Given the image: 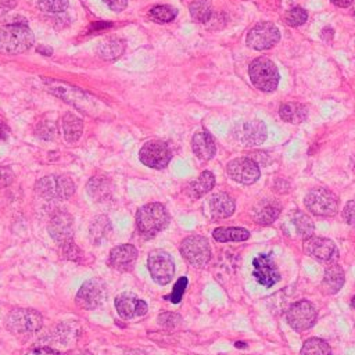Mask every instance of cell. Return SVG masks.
I'll return each instance as SVG.
<instances>
[{
	"mask_svg": "<svg viewBox=\"0 0 355 355\" xmlns=\"http://www.w3.org/2000/svg\"><path fill=\"white\" fill-rule=\"evenodd\" d=\"M158 320H159V324L171 329V327H175L180 322V316L176 313H172V312H165V313L159 315Z\"/></svg>",
	"mask_w": 355,
	"mask_h": 355,
	"instance_id": "39",
	"label": "cell"
},
{
	"mask_svg": "<svg viewBox=\"0 0 355 355\" xmlns=\"http://www.w3.org/2000/svg\"><path fill=\"white\" fill-rule=\"evenodd\" d=\"M306 18H308V14H306V11H305L304 8H301V7H294V8L288 10V11L286 12V15H284L286 24L290 25V26H294V28L302 25V24L306 21Z\"/></svg>",
	"mask_w": 355,
	"mask_h": 355,
	"instance_id": "36",
	"label": "cell"
},
{
	"mask_svg": "<svg viewBox=\"0 0 355 355\" xmlns=\"http://www.w3.org/2000/svg\"><path fill=\"white\" fill-rule=\"evenodd\" d=\"M51 239L61 247L73 241V219L68 212L58 211L51 216L49 225Z\"/></svg>",
	"mask_w": 355,
	"mask_h": 355,
	"instance_id": "15",
	"label": "cell"
},
{
	"mask_svg": "<svg viewBox=\"0 0 355 355\" xmlns=\"http://www.w3.org/2000/svg\"><path fill=\"white\" fill-rule=\"evenodd\" d=\"M190 15L197 22H208L212 17V4L211 0H194L190 7Z\"/></svg>",
	"mask_w": 355,
	"mask_h": 355,
	"instance_id": "31",
	"label": "cell"
},
{
	"mask_svg": "<svg viewBox=\"0 0 355 355\" xmlns=\"http://www.w3.org/2000/svg\"><path fill=\"white\" fill-rule=\"evenodd\" d=\"M279 40L280 32L272 22H259L247 35V46L258 51L272 49Z\"/></svg>",
	"mask_w": 355,
	"mask_h": 355,
	"instance_id": "10",
	"label": "cell"
},
{
	"mask_svg": "<svg viewBox=\"0 0 355 355\" xmlns=\"http://www.w3.org/2000/svg\"><path fill=\"white\" fill-rule=\"evenodd\" d=\"M137 259V248L132 244H119L110 251L108 265L119 272H129L133 269Z\"/></svg>",
	"mask_w": 355,
	"mask_h": 355,
	"instance_id": "18",
	"label": "cell"
},
{
	"mask_svg": "<svg viewBox=\"0 0 355 355\" xmlns=\"http://www.w3.org/2000/svg\"><path fill=\"white\" fill-rule=\"evenodd\" d=\"M107 184H108L107 179L92 178L90 182H89V184H87V191H89V194H90L93 198H96L97 201L104 200V198H107V191L110 190V189L107 187Z\"/></svg>",
	"mask_w": 355,
	"mask_h": 355,
	"instance_id": "34",
	"label": "cell"
},
{
	"mask_svg": "<svg viewBox=\"0 0 355 355\" xmlns=\"http://www.w3.org/2000/svg\"><path fill=\"white\" fill-rule=\"evenodd\" d=\"M282 204L273 198H263L252 208V218L261 225L273 223L280 215Z\"/></svg>",
	"mask_w": 355,
	"mask_h": 355,
	"instance_id": "20",
	"label": "cell"
},
{
	"mask_svg": "<svg viewBox=\"0 0 355 355\" xmlns=\"http://www.w3.org/2000/svg\"><path fill=\"white\" fill-rule=\"evenodd\" d=\"M252 85L262 92H273L279 85V72L273 61L266 57L255 58L248 68Z\"/></svg>",
	"mask_w": 355,
	"mask_h": 355,
	"instance_id": "4",
	"label": "cell"
},
{
	"mask_svg": "<svg viewBox=\"0 0 355 355\" xmlns=\"http://www.w3.org/2000/svg\"><path fill=\"white\" fill-rule=\"evenodd\" d=\"M351 306L355 309V295L352 297V300H351Z\"/></svg>",
	"mask_w": 355,
	"mask_h": 355,
	"instance_id": "47",
	"label": "cell"
},
{
	"mask_svg": "<svg viewBox=\"0 0 355 355\" xmlns=\"http://www.w3.org/2000/svg\"><path fill=\"white\" fill-rule=\"evenodd\" d=\"M234 137L245 147L262 144L266 139V126L262 121H245L234 128Z\"/></svg>",
	"mask_w": 355,
	"mask_h": 355,
	"instance_id": "17",
	"label": "cell"
},
{
	"mask_svg": "<svg viewBox=\"0 0 355 355\" xmlns=\"http://www.w3.org/2000/svg\"><path fill=\"white\" fill-rule=\"evenodd\" d=\"M8 133H10L8 128L3 122H0V140H6L8 137Z\"/></svg>",
	"mask_w": 355,
	"mask_h": 355,
	"instance_id": "43",
	"label": "cell"
},
{
	"mask_svg": "<svg viewBox=\"0 0 355 355\" xmlns=\"http://www.w3.org/2000/svg\"><path fill=\"white\" fill-rule=\"evenodd\" d=\"M115 308L122 319H133L144 316L148 311L147 304L130 293H123L116 297Z\"/></svg>",
	"mask_w": 355,
	"mask_h": 355,
	"instance_id": "19",
	"label": "cell"
},
{
	"mask_svg": "<svg viewBox=\"0 0 355 355\" xmlns=\"http://www.w3.org/2000/svg\"><path fill=\"white\" fill-rule=\"evenodd\" d=\"M14 180V172L7 166H0V189L7 187Z\"/></svg>",
	"mask_w": 355,
	"mask_h": 355,
	"instance_id": "40",
	"label": "cell"
},
{
	"mask_svg": "<svg viewBox=\"0 0 355 355\" xmlns=\"http://www.w3.org/2000/svg\"><path fill=\"white\" fill-rule=\"evenodd\" d=\"M111 233V223L108 220L107 216H97L94 218V220L92 222L90 225V229H89V237H90V241L93 244H100L103 243L107 236Z\"/></svg>",
	"mask_w": 355,
	"mask_h": 355,
	"instance_id": "29",
	"label": "cell"
},
{
	"mask_svg": "<svg viewBox=\"0 0 355 355\" xmlns=\"http://www.w3.org/2000/svg\"><path fill=\"white\" fill-rule=\"evenodd\" d=\"M37 7L49 14H60L67 10L68 0H37Z\"/></svg>",
	"mask_w": 355,
	"mask_h": 355,
	"instance_id": "35",
	"label": "cell"
},
{
	"mask_svg": "<svg viewBox=\"0 0 355 355\" xmlns=\"http://www.w3.org/2000/svg\"><path fill=\"white\" fill-rule=\"evenodd\" d=\"M148 15L153 21L158 24H165V22L173 21L178 15V11L171 6H155L150 10Z\"/></svg>",
	"mask_w": 355,
	"mask_h": 355,
	"instance_id": "33",
	"label": "cell"
},
{
	"mask_svg": "<svg viewBox=\"0 0 355 355\" xmlns=\"http://www.w3.org/2000/svg\"><path fill=\"white\" fill-rule=\"evenodd\" d=\"M105 297V284L100 279H89L80 286L75 301L82 309H94L103 304Z\"/></svg>",
	"mask_w": 355,
	"mask_h": 355,
	"instance_id": "11",
	"label": "cell"
},
{
	"mask_svg": "<svg viewBox=\"0 0 355 355\" xmlns=\"http://www.w3.org/2000/svg\"><path fill=\"white\" fill-rule=\"evenodd\" d=\"M354 14H355V10H354Z\"/></svg>",
	"mask_w": 355,
	"mask_h": 355,
	"instance_id": "48",
	"label": "cell"
},
{
	"mask_svg": "<svg viewBox=\"0 0 355 355\" xmlns=\"http://www.w3.org/2000/svg\"><path fill=\"white\" fill-rule=\"evenodd\" d=\"M254 277L257 282L265 287H272L280 280V273L275 265L273 257L270 252L259 254L254 258Z\"/></svg>",
	"mask_w": 355,
	"mask_h": 355,
	"instance_id": "16",
	"label": "cell"
},
{
	"mask_svg": "<svg viewBox=\"0 0 355 355\" xmlns=\"http://www.w3.org/2000/svg\"><path fill=\"white\" fill-rule=\"evenodd\" d=\"M62 355H92V354L89 351H86V349H72V351H68V352H65Z\"/></svg>",
	"mask_w": 355,
	"mask_h": 355,
	"instance_id": "46",
	"label": "cell"
},
{
	"mask_svg": "<svg viewBox=\"0 0 355 355\" xmlns=\"http://www.w3.org/2000/svg\"><path fill=\"white\" fill-rule=\"evenodd\" d=\"M333 4H336L337 7H348L354 3V0H331Z\"/></svg>",
	"mask_w": 355,
	"mask_h": 355,
	"instance_id": "44",
	"label": "cell"
},
{
	"mask_svg": "<svg viewBox=\"0 0 355 355\" xmlns=\"http://www.w3.org/2000/svg\"><path fill=\"white\" fill-rule=\"evenodd\" d=\"M186 287H187V277L183 276V277H180V279L175 283V286H173L171 294L165 295L164 298L168 300V301H171V302H173V304H178V302L182 300Z\"/></svg>",
	"mask_w": 355,
	"mask_h": 355,
	"instance_id": "37",
	"label": "cell"
},
{
	"mask_svg": "<svg viewBox=\"0 0 355 355\" xmlns=\"http://www.w3.org/2000/svg\"><path fill=\"white\" fill-rule=\"evenodd\" d=\"M180 254L190 265L201 268L211 259V247L204 236L193 234L182 241Z\"/></svg>",
	"mask_w": 355,
	"mask_h": 355,
	"instance_id": "7",
	"label": "cell"
},
{
	"mask_svg": "<svg viewBox=\"0 0 355 355\" xmlns=\"http://www.w3.org/2000/svg\"><path fill=\"white\" fill-rule=\"evenodd\" d=\"M61 125H62L64 137L68 143H75L79 140V137L83 132V123H82L80 118H78L72 112H68L64 115Z\"/></svg>",
	"mask_w": 355,
	"mask_h": 355,
	"instance_id": "26",
	"label": "cell"
},
{
	"mask_svg": "<svg viewBox=\"0 0 355 355\" xmlns=\"http://www.w3.org/2000/svg\"><path fill=\"white\" fill-rule=\"evenodd\" d=\"M212 236L219 243L227 241H244L250 237V232L244 227H216Z\"/></svg>",
	"mask_w": 355,
	"mask_h": 355,
	"instance_id": "28",
	"label": "cell"
},
{
	"mask_svg": "<svg viewBox=\"0 0 355 355\" xmlns=\"http://www.w3.org/2000/svg\"><path fill=\"white\" fill-rule=\"evenodd\" d=\"M343 218L347 222V225L355 230V200H351L345 204L343 211Z\"/></svg>",
	"mask_w": 355,
	"mask_h": 355,
	"instance_id": "38",
	"label": "cell"
},
{
	"mask_svg": "<svg viewBox=\"0 0 355 355\" xmlns=\"http://www.w3.org/2000/svg\"><path fill=\"white\" fill-rule=\"evenodd\" d=\"M43 324L42 315L35 309L18 308L8 313L6 318V327L12 334H33L40 330Z\"/></svg>",
	"mask_w": 355,
	"mask_h": 355,
	"instance_id": "5",
	"label": "cell"
},
{
	"mask_svg": "<svg viewBox=\"0 0 355 355\" xmlns=\"http://www.w3.org/2000/svg\"><path fill=\"white\" fill-rule=\"evenodd\" d=\"M147 268L153 280L159 286L168 284L175 275L173 259L164 250H154L148 254Z\"/></svg>",
	"mask_w": 355,
	"mask_h": 355,
	"instance_id": "8",
	"label": "cell"
},
{
	"mask_svg": "<svg viewBox=\"0 0 355 355\" xmlns=\"http://www.w3.org/2000/svg\"><path fill=\"white\" fill-rule=\"evenodd\" d=\"M33 33L25 24H7L0 28V53L17 55L33 44Z\"/></svg>",
	"mask_w": 355,
	"mask_h": 355,
	"instance_id": "2",
	"label": "cell"
},
{
	"mask_svg": "<svg viewBox=\"0 0 355 355\" xmlns=\"http://www.w3.org/2000/svg\"><path fill=\"white\" fill-rule=\"evenodd\" d=\"M304 204L311 214L318 216H333L338 211L337 196L326 187H316L308 191Z\"/></svg>",
	"mask_w": 355,
	"mask_h": 355,
	"instance_id": "6",
	"label": "cell"
},
{
	"mask_svg": "<svg viewBox=\"0 0 355 355\" xmlns=\"http://www.w3.org/2000/svg\"><path fill=\"white\" fill-rule=\"evenodd\" d=\"M226 172L233 180L241 184H252L259 179L258 164L247 157L232 159L226 166Z\"/></svg>",
	"mask_w": 355,
	"mask_h": 355,
	"instance_id": "14",
	"label": "cell"
},
{
	"mask_svg": "<svg viewBox=\"0 0 355 355\" xmlns=\"http://www.w3.org/2000/svg\"><path fill=\"white\" fill-rule=\"evenodd\" d=\"M171 158H172V151L169 146L158 140L144 143L139 151L140 162L153 169L165 168L169 164Z\"/></svg>",
	"mask_w": 355,
	"mask_h": 355,
	"instance_id": "9",
	"label": "cell"
},
{
	"mask_svg": "<svg viewBox=\"0 0 355 355\" xmlns=\"http://www.w3.org/2000/svg\"><path fill=\"white\" fill-rule=\"evenodd\" d=\"M208 207L214 218L223 219V218H229L234 212L236 204H234V200L227 193H216L211 196L208 201Z\"/></svg>",
	"mask_w": 355,
	"mask_h": 355,
	"instance_id": "22",
	"label": "cell"
},
{
	"mask_svg": "<svg viewBox=\"0 0 355 355\" xmlns=\"http://www.w3.org/2000/svg\"><path fill=\"white\" fill-rule=\"evenodd\" d=\"M37 53H40L43 55H50V54H53V49L49 46H39Z\"/></svg>",
	"mask_w": 355,
	"mask_h": 355,
	"instance_id": "45",
	"label": "cell"
},
{
	"mask_svg": "<svg viewBox=\"0 0 355 355\" xmlns=\"http://www.w3.org/2000/svg\"><path fill=\"white\" fill-rule=\"evenodd\" d=\"M308 107L300 103H284L279 108L280 118L290 123H302L308 118Z\"/></svg>",
	"mask_w": 355,
	"mask_h": 355,
	"instance_id": "25",
	"label": "cell"
},
{
	"mask_svg": "<svg viewBox=\"0 0 355 355\" xmlns=\"http://www.w3.org/2000/svg\"><path fill=\"white\" fill-rule=\"evenodd\" d=\"M286 318L295 331H304L313 326L316 320V309L309 301L300 300L290 305Z\"/></svg>",
	"mask_w": 355,
	"mask_h": 355,
	"instance_id": "12",
	"label": "cell"
},
{
	"mask_svg": "<svg viewBox=\"0 0 355 355\" xmlns=\"http://www.w3.org/2000/svg\"><path fill=\"white\" fill-rule=\"evenodd\" d=\"M300 355H331V348L324 340L312 337L302 344Z\"/></svg>",
	"mask_w": 355,
	"mask_h": 355,
	"instance_id": "32",
	"label": "cell"
},
{
	"mask_svg": "<svg viewBox=\"0 0 355 355\" xmlns=\"http://www.w3.org/2000/svg\"><path fill=\"white\" fill-rule=\"evenodd\" d=\"M103 1L115 12L125 10V7L128 6V0H103Z\"/></svg>",
	"mask_w": 355,
	"mask_h": 355,
	"instance_id": "41",
	"label": "cell"
},
{
	"mask_svg": "<svg viewBox=\"0 0 355 355\" xmlns=\"http://www.w3.org/2000/svg\"><path fill=\"white\" fill-rule=\"evenodd\" d=\"M288 223L294 229L297 236L302 237V239H306V237L312 236L313 229H315L313 220L305 212H301V211H295L290 216V222Z\"/></svg>",
	"mask_w": 355,
	"mask_h": 355,
	"instance_id": "27",
	"label": "cell"
},
{
	"mask_svg": "<svg viewBox=\"0 0 355 355\" xmlns=\"http://www.w3.org/2000/svg\"><path fill=\"white\" fill-rule=\"evenodd\" d=\"M215 186V176L209 171H204L200 173V176L194 180H191L187 187L186 193L191 198H200L204 194H207L212 187Z\"/></svg>",
	"mask_w": 355,
	"mask_h": 355,
	"instance_id": "24",
	"label": "cell"
},
{
	"mask_svg": "<svg viewBox=\"0 0 355 355\" xmlns=\"http://www.w3.org/2000/svg\"><path fill=\"white\" fill-rule=\"evenodd\" d=\"M304 251L322 262H334L338 258V250L333 240L326 237L309 236L304 239Z\"/></svg>",
	"mask_w": 355,
	"mask_h": 355,
	"instance_id": "13",
	"label": "cell"
},
{
	"mask_svg": "<svg viewBox=\"0 0 355 355\" xmlns=\"http://www.w3.org/2000/svg\"><path fill=\"white\" fill-rule=\"evenodd\" d=\"M344 270L340 265L331 263L327 266L324 272V277L322 280V288L326 294H336L340 291V288L344 284Z\"/></svg>",
	"mask_w": 355,
	"mask_h": 355,
	"instance_id": "23",
	"label": "cell"
},
{
	"mask_svg": "<svg viewBox=\"0 0 355 355\" xmlns=\"http://www.w3.org/2000/svg\"><path fill=\"white\" fill-rule=\"evenodd\" d=\"M191 148L196 157L201 161L211 159L216 153V144L214 137L207 130L197 132L191 139Z\"/></svg>",
	"mask_w": 355,
	"mask_h": 355,
	"instance_id": "21",
	"label": "cell"
},
{
	"mask_svg": "<svg viewBox=\"0 0 355 355\" xmlns=\"http://www.w3.org/2000/svg\"><path fill=\"white\" fill-rule=\"evenodd\" d=\"M36 191L44 200L64 201L75 193V183L62 175H47L36 182Z\"/></svg>",
	"mask_w": 355,
	"mask_h": 355,
	"instance_id": "3",
	"label": "cell"
},
{
	"mask_svg": "<svg viewBox=\"0 0 355 355\" xmlns=\"http://www.w3.org/2000/svg\"><path fill=\"white\" fill-rule=\"evenodd\" d=\"M169 212L159 202H150L139 208L136 212V226L141 236L151 239L169 223Z\"/></svg>",
	"mask_w": 355,
	"mask_h": 355,
	"instance_id": "1",
	"label": "cell"
},
{
	"mask_svg": "<svg viewBox=\"0 0 355 355\" xmlns=\"http://www.w3.org/2000/svg\"><path fill=\"white\" fill-rule=\"evenodd\" d=\"M26 355H60V354L50 347H39V348L31 349Z\"/></svg>",
	"mask_w": 355,
	"mask_h": 355,
	"instance_id": "42",
	"label": "cell"
},
{
	"mask_svg": "<svg viewBox=\"0 0 355 355\" xmlns=\"http://www.w3.org/2000/svg\"><path fill=\"white\" fill-rule=\"evenodd\" d=\"M125 50V44L121 39H105L100 43L97 53L104 60H115L118 58Z\"/></svg>",
	"mask_w": 355,
	"mask_h": 355,
	"instance_id": "30",
	"label": "cell"
}]
</instances>
